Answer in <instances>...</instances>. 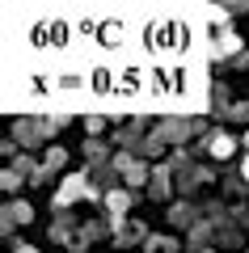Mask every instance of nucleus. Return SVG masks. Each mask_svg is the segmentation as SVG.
<instances>
[{
  "label": "nucleus",
  "instance_id": "nucleus-6",
  "mask_svg": "<svg viewBox=\"0 0 249 253\" xmlns=\"http://www.w3.org/2000/svg\"><path fill=\"white\" fill-rule=\"evenodd\" d=\"M148 194H152L156 203H169V199H173V165H152Z\"/></svg>",
  "mask_w": 249,
  "mask_h": 253
},
{
  "label": "nucleus",
  "instance_id": "nucleus-23",
  "mask_svg": "<svg viewBox=\"0 0 249 253\" xmlns=\"http://www.w3.org/2000/svg\"><path fill=\"white\" fill-rule=\"evenodd\" d=\"M224 190L228 194H245V177L241 173H224Z\"/></svg>",
  "mask_w": 249,
  "mask_h": 253
},
{
  "label": "nucleus",
  "instance_id": "nucleus-25",
  "mask_svg": "<svg viewBox=\"0 0 249 253\" xmlns=\"http://www.w3.org/2000/svg\"><path fill=\"white\" fill-rule=\"evenodd\" d=\"M232 68H249V51H237V55H232Z\"/></svg>",
  "mask_w": 249,
  "mask_h": 253
},
{
  "label": "nucleus",
  "instance_id": "nucleus-14",
  "mask_svg": "<svg viewBox=\"0 0 249 253\" xmlns=\"http://www.w3.org/2000/svg\"><path fill=\"white\" fill-rule=\"evenodd\" d=\"M215 245H224V249H241L245 236H241L237 224H215Z\"/></svg>",
  "mask_w": 249,
  "mask_h": 253
},
{
  "label": "nucleus",
  "instance_id": "nucleus-28",
  "mask_svg": "<svg viewBox=\"0 0 249 253\" xmlns=\"http://www.w3.org/2000/svg\"><path fill=\"white\" fill-rule=\"evenodd\" d=\"M17 253H38V249H30V245H17Z\"/></svg>",
  "mask_w": 249,
  "mask_h": 253
},
{
  "label": "nucleus",
  "instance_id": "nucleus-9",
  "mask_svg": "<svg viewBox=\"0 0 249 253\" xmlns=\"http://www.w3.org/2000/svg\"><path fill=\"white\" fill-rule=\"evenodd\" d=\"M101 203H106V215H110V219H114V224H118V219H123L127 211H131L135 194H131V190H123V186H114V190H110V194H101Z\"/></svg>",
  "mask_w": 249,
  "mask_h": 253
},
{
  "label": "nucleus",
  "instance_id": "nucleus-21",
  "mask_svg": "<svg viewBox=\"0 0 249 253\" xmlns=\"http://www.w3.org/2000/svg\"><path fill=\"white\" fill-rule=\"evenodd\" d=\"M169 165H173V173H182V169H190L195 161H190V152H186V148H173V152H169Z\"/></svg>",
  "mask_w": 249,
  "mask_h": 253
},
{
  "label": "nucleus",
  "instance_id": "nucleus-15",
  "mask_svg": "<svg viewBox=\"0 0 249 253\" xmlns=\"http://www.w3.org/2000/svg\"><path fill=\"white\" fill-rule=\"evenodd\" d=\"M237 51H245V46H241V38H237V34H228V30L211 38V55H237Z\"/></svg>",
  "mask_w": 249,
  "mask_h": 253
},
{
  "label": "nucleus",
  "instance_id": "nucleus-13",
  "mask_svg": "<svg viewBox=\"0 0 249 253\" xmlns=\"http://www.w3.org/2000/svg\"><path fill=\"white\" fill-rule=\"evenodd\" d=\"M199 215H203V207H195V203H173V207H169V224H173V228L199 224Z\"/></svg>",
  "mask_w": 249,
  "mask_h": 253
},
{
  "label": "nucleus",
  "instance_id": "nucleus-12",
  "mask_svg": "<svg viewBox=\"0 0 249 253\" xmlns=\"http://www.w3.org/2000/svg\"><path fill=\"white\" fill-rule=\"evenodd\" d=\"M207 152H211L215 161H228V156L237 152V139H232L228 131H211V135H207Z\"/></svg>",
  "mask_w": 249,
  "mask_h": 253
},
{
  "label": "nucleus",
  "instance_id": "nucleus-24",
  "mask_svg": "<svg viewBox=\"0 0 249 253\" xmlns=\"http://www.w3.org/2000/svg\"><path fill=\"white\" fill-rule=\"evenodd\" d=\"M85 131H89V135H101V131H106V118L101 114H85Z\"/></svg>",
  "mask_w": 249,
  "mask_h": 253
},
{
  "label": "nucleus",
  "instance_id": "nucleus-4",
  "mask_svg": "<svg viewBox=\"0 0 249 253\" xmlns=\"http://www.w3.org/2000/svg\"><path fill=\"white\" fill-rule=\"evenodd\" d=\"M55 215H51V241H59V245H72V236L80 232V224H76V215H72V207H51Z\"/></svg>",
  "mask_w": 249,
  "mask_h": 253
},
{
  "label": "nucleus",
  "instance_id": "nucleus-27",
  "mask_svg": "<svg viewBox=\"0 0 249 253\" xmlns=\"http://www.w3.org/2000/svg\"><path fill=\"white\" fill-rule=\"evenodd\" d=\"M241 148H245V152H249V131H245V135H241Z\"/></svg>",
  "mask_w": 249,
  "mask_h": 253
},
{
  "label": "nucleus",
  "instance_id": "nucleus-18",
  "mask_svg": "<svg viewBox=\"0 0 249 253\" xmlns=\"http://www.w3.org/2000/svg\"><path fill=\"white\" fill-rule=\"evenodd\" d=\"M21 177H30V173H26V169H17V165H9V169H4V177H0V186L13 194V190L21 186Z\"/></svg>",
  "mask_w": 249,
  "mask_h": 253
},
{
  "label": "nucleus",
  "instance_id": "nucleus-8",
  "mask_svg": "<svg viewBox=\"0 0 249 253\" xmlns=\"http://www.w3.org/2000/svg\"><path fill=\"white\" fill-rule=\"evenodd\" d=\"M215 181V169H207V165H190V169L178 173V190L182 194H195L199 186H211Z\"/></svg>",
  "mask_w": 249,
  "mask_h": 253
},
{
  "label": "nucleus",
  "instance_id": "nucleus-3",
  "mask_svg": "<svg viewBox=\"0 0 249 253\" xmlns=\"http://www.w3.org/2000/svg\"><path fill=\"white\" fill-rule=\"evenodd\" d=\"M80 194H89L93 203L101 199L98 190H93V181H89V169H85V173H68V177L59 181V190H55V203H51V207H72Z\"/></svg>",
  "mask_w": 249,
  "mask_h": 253
},
{
  "label": "nucleus",
  "instance_id": "nucleus-22",
  "mask_svg": "<svg viewBox=\"0 0 249 253\" xmlns=\"http://www.w3.org/2000/svg\"><path fill=\"white\" fill-rule=\"evenodd\" d=\"M224 118H232V123H249V101H232Z\"/></svg>",
  "mask_w": 249,
  "mask_h": 253
},
{
  "label": "nucleus",
  "instance_id": "nucleus-1",
  "mask_svg": "<svg viewBox=\"0 0 249 253\" xmlns=\"http://www.w3.org/2000/svg\"><path fill=\"white\" fill-rule=\"evenodd\" d=\"M152 131H156V135L165 139L169 148H182V144H186L190 135H211L203 118H173V114L156 118V126H152Z\"/></svg>",
  "mask_w": 249,
  "mask_h": 253
},
{
  "label": "nucleus",
  "instance_id": "nucleus-19",
  "mask_svg": "<svg viewBox=\"0 0 249 253\" xmlns=\"http://www.w3.org/2000/svg\"><path fill=\"white\" fill-rule=\"evenodd\" d=\"M43 161L51 165V169H63V165H68V148H59V144H51V148H47V152H43Z\"/></svg>",
  "mask_w": 249,
  "mask_h": 253
},
{
  "label": "nucleus",
  "instance_id": "nucleus-11",
  "mask_svg": "<svg viewBox=\"0 0 249 253\" xmlns=\"http://www.w3.org/2000/svg\"><path fill=\"white\" fill-rule=\"evenodd\" d=\"M80 152H85V161H89V165H110V161H114L110 139H101V135H89L85 144H80Z\"/></svg>",
  "mask_w": 249,
  "mask_h": 253
},
{
  "label": "nucleus",
  "instance_id": "nucleus-26",
  "mask_svg": "<svg viewBox=\"0 0 249 253\" xmlns=\"http://www.w3.org/2000/svg\"><path fill=\"white\" fill-rule=\"evenodd\" d=\"M241 177L249 181V156H245V161H241Z\"/></svg>",
  "mask_w": 249,
  "mask_h": 253
},
{
  "label": "nucleus",
  "instance_id": "nucleus-5",
  "mask_svg": "<svg viewBox=\"0 0 249 253\" xmlns=\"http://www.w3.org/2000/svg\"><path fill=\"white\" fill-rule=\"evenodd\" d=\"M110 228H114V219H85V224H80V232L72 236V245H68V249H72V253L89 249V245H93V241H101V236H106Z\"/></svg>",
  "mask_w": 249,
  "mask_h": 253
},
{
  "label": "nucleus",
  "instance_id": "nucleus-29",
  "mask_svg": "<svg viewBox=\"0 0 249 253\" xmlns=\"http://www.w3.org/2000/svg\"><path fill=\"white\" fill-rule=\"evenodd\" d=\"M190 253H211V249H190Z\"/></svg>",
  "mask_w": 249,
  "mask_h": 253
},
{
  "label": "nucleus",
  "instance_id": "nucleus-7",
  "mask_svg": "<svg viewBox=\"0 0 249 253\" xmlns=\"http://www.w3.org/2000/svg\"><path fill=\"white\" fill-rule=\"evenodd\" d=\"M144 131H148V118H131V123H127L123 126V131H118V135H114V144L118 148H123V152H135V156H140V144H144V139H148V135H144Z\"/></svg>",
  "mask_w": 249,
  "mask_h": 253
},
{
  "label": "nucleus",
  "instance_id": "nucleus-10",
  "mask_svg": "<svg viewBox=\"0 0 249 253\" xmlns=\"http://www.w3.org/2000/svg\"><path fill=\"white\" fill-rule=\"evenodd\" d=\"M144 236H148V228H144L140 219H127V224L118 219V224H114V245H118V249H131V245H140Z\"/></svg>",
  "mask_w": 249,
  "mask_h": 253
},
{
  "label": "nucleus",
  "instance_id": "nucleus-16",
  "mask_svg": "<svg viewBox=\"0 0 249 253\" xmlns=\"http://www.w3.org/2000/svg\"><path fill=\"white\" fill-rule=\"evenodd\" d=\"M165 148H169V144H165V139H160L156 131H152V135L140 144V156H144V161H160V156H165Z\"/></svg>",
  "mask_w": 249,
  "mask_h": 253
},
{
  "label": "nucleus",
  "instance_id": "nucleus-2",
  "mask_svg": "<svg viewBox=\"0 0 249 253\" xmlns=\"http://www.w3.org/2000/svg\"><path fill=\"white\" fill-rule=\"evenodd\" d=\"M55 131H59V123H55L51 114L47 118H17V123H13V135H17L21 148H38L47 135H55Z\"/></svg>",
  "mask_w": 249,
  "mask_h": 253
},
{
  "label": "nucleus",
  "instance_id": "nucleus-20",
  "mask_svg": "<svg viewBox=\"0 0 249 253\" xmlns=\"http://www.w3.org/2000/svg\"><path fill=\"white\" fill-rule=\"evenodd\" d=\"M55 173H59V169H51V165H47V161H38V169L30 173V181H34V186H47V181H51Z\"/></svg>",
  "mask_w": 249,
  "mask_h": 253
},
{
  "label": "nucleus",
  "instance_id": "nucleus-17",
  "mask_svg": "<svg viewBox=\"0 0 249 253\" xmlns=\"http://www.w3.org/2000/svg\"><path fill=\"white\" fill-rule=\"evenodd\" d=\"M144 253H178V236H148Z\"/></svg>",
  "mask_w": 249,
  "mask_h": 253
}]
</instances>
